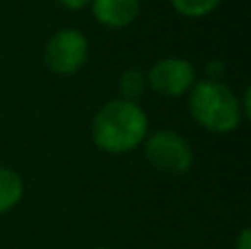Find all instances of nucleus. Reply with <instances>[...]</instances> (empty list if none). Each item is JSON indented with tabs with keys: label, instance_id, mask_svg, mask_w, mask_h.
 Instances as JSON below:
<instances>
[{
	"label": "nucleus",
	"instance_id": "1",
	"mask_svg": "<svg viewBox=\"0 0 251 249\" xmlns=\"http://www.w3.org/2000/svg\"><path fill=\"white\" fill-rule=\"evenodd\" d=\"M93 141L108 154H124L146 141L148 115L134 101L113 100L104 104L91 124Z\"/></svg>",
	"mask_w": 251,
	"mask_h": 249
},
{
	"label": "nucleus",
	"instance_id": "2",
	"mask_svg": "<svg viewBox=\"0 0 251 249\" xmlns=\"http://www.w3.org/2000/svg\"><path fill=\"white\" fill-rule=\"evenodd\" d=\"M187 108L199 126L218 135L236 130L243 122L240 100L218 79L196 82L190 91Z\"/></svg>",
	"mask_w": 251,
	"mask_h": 249
},
{
	"label": "nucleus",
	"instance_id": "3",
	"mask_svg": "<svg viewBox=\"0 0 251 249\" xmlns=\"http://www.w3.org/2000/svg\"><path fill=\"white\" fill-rule=\"evenodd\" d=\"M146 159L154 170L170 176L185 174L194 163L190 141L174 130H156L146 137Z\"/></svg>",
	"mask_w": 251,
	"mask_h": 249
},
{
	"label": "nucleus",
	"instance_id": "4",
	"mask_svg": "<svg viewBox=\"0 0 251 249\" xmlns=\"http://www.w3.org/2000/svg\"><path fill=\"white\" fill-rule=\"evenodd\" d=\"M88 60V40L77 29H60L44 47V62L57 75H75Z\"/></svg>",
	"mask_w": 251,
	"mask_h": 249
},
{
	"label": "nucleus",
	"instance_id": "5",
	"mask_svg": "<svg viewBox=\"0 0 251 249\" xmlns=\"http://www.w3.org/2000/svg\"><path fill=\"white\" fill-rule=\"evenodd\" d=\"M146 82L156 95L181 97L190 93L196 84V69L183 57H163L150 66Z\"/></svg>",
	"mask_w": 251,
	"mask_h": 249
},
{
	"label": "nucleus",
	"instance_id": "6",
	"mask_svg": "<svg viewBox=\"0 0 251 249\" xmlns=\"http://www.w3.org/2000/svg\"><path fill=\"white\" fill-rule=\"evenodd\" d=\"M93 16L108 29H124L137 20L141 0H91Z\"/></svg>",
	"mask_w": 251,
	"mask_h": 249
},
{
	"label": "nucleus",
	"instance_id": "7",
	"mask_svg": "<svg viewBox=\"0 0 251 249\" xmlns=\"http://www.w3.org/2000/svg\"><path fill=\"white\" fill-rule=\"evenodd\" d=\"M25 194V183L20 174L11 168L0 166V214L13 210Z\"/></svg>",
	"mask_w": 251,
	"mask_h": 249
},
{
	"label": "nucleus",
	"instance_id": "8",
	"mask_svg": "<svg viewBox=\"0 0 251 249\" xmlns=\"http://www.w3.org/2000/svg\"><path fill=\"white\" fill-rule=\"evenodd\" d=\"M146 75H143L141 69L132 66V69H126L119 77V100H126V101H134L146 93Z\"/></svg>",
	"mask_w": 251,
	"mask_h": 249
},
{
	"label": "nucleus",
	"instance_id": "9",
	"mask_svg": "<svg viewBox=\"0 0 251 249\" xmlns=\"http://www.w3.org/2000/svg\"><path fill=\"white\" fill-rule=\"evenodd\" d=\"M172 7L185 18H203L221 4V0H170Z\"/></svg>",
	"mask_w": 251,
	"mask_h": 249
},
{
	"label": "nucleus",
	"instance_id": "10",
	"mask_svg": "<svg viewBox=\"0 0 251 249\" xmlns=\"http://www.w3.org/2000/svg\"><path fill=\"white\" fill-rule=\"evenodd\" d=\"M57 2H60L62 7L71 9V11H79V9L88 7V4H91V0H57Z\"/></svg>",
	"mask_w": 251,
	"mask_h": 249
},
{
	"label": "nucleus",
	"instance_id": "11",
	"mask_svg": "<svg viewBox=\"0 0 251 249\" xmlns=\"http://www.w3.org/2000/svg\"><path fill=\"white\" fill-rule=\"evenodd\" d=\"M234 249H251V232L249 229H243V232H240Z\"/></svg>",
	"mask_w": 251,
	"mask_h": 249
},
{
	"label": "nucleus",
	"instance_id": "12",
	"mask_svg": "<svg viewBox=\"0 0 251 249\" xmlns=\"http://www.w3.org/2000/svg\"><path fill=\"white\" fill-rule=\"evenodd\" d=\"M95 249H106V247H95Z\"/></svg>",
	"mask_w": 251,
	"mask_h": 249
}]
</instances>
